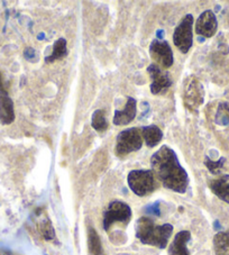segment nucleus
<instances>
[{"label":"nucleus","instance_id":"nucleus-1","mask_svg":"<svg viewBox=\"0 0 229 255\" xmlns=\"http://www.w3.org/2000/svg\"><path fill=\"white\" fill-rule=\"evenodd\" d=\"M153 173L165 188L179 193H184L189 186L187 171L180 164L177 153L163 145L151 157Z\"/></svg>","mask_w":229,"mask_h":255},{"label":"nucleus","instance_id":"nucleus-2","mask_svg":"<svg viewBox=\"0 0 229 255\" xmlns=\"http://www.w3.org/2000/svg\"><path fill=\"white\" fill-rule=\"evenodd\" d=\"M173 232L171 224L158 226L153 219L140 217L136 223V236L143 244L156 246L158 249H165Z\"/></svg>","mask_w":229,"mask_h":255},{"label":"nucleus","instance_id":"nucleus-3","mask_svg":"<svg viewBox=\"0 0 229 255\" xmlns=\"http://www.w3.org/2000/svg\"><path fill=\"white\" fill-rule=\"evenodd\" d=\"M142 129L137 127H131L121 130L117 136L114 153L117 156L124 157L133 152H137L143 146Z\"/></svg>","mask_w":229,"mask_h":255},{"label":"nucleus","instance_id":"nucleus-4","mask_svg":"<svg viewBox=\"0 0 229 255\" xmlns=\"http://www.w3.org/2000/svg\"><path fill=\"white\" fill-rule=\"evenodd\" d=\"M128 186L135 195L145 197L157 187L156 177L152 170H133L128 174Z\"/></svg>","mask_w":229,"mask_h":255},{"label":"nucleus","instance_id":"nucleus-5","mask_svg":"<svg viewBox=\"0 0 229 255\" xmlns=\"http://www.w3.org/2000/svg\"><path fill=\"white\" fill-rule=\"evenodd\" d=\"M193 16L188 14L184 16L177 26L173 34V43L182 53H188L193 44Z\"/></svg>","mask_w":229,"mask_h":255},{"label":"nucleus","instance_id":"nucleus-6","mask_svg":"<svg viewBox=\"0 0 229 255\" xmlns=\"http://www.w3.org/2000/svg\"><path fill=\"white\" fill-rule=\"evenodd\" d=\"M131 218V209L125 202L114 200L110 202L104 214V228L108 231L114 223L127 224Z\"/></svg>","mask_w":229,"mask_h":255},{"label":"nucleus","instance_id":"nucleus-7","mask_svg":"<svg viewBox=\"0 0 229 255\" xmlns=\"http://www.w3.org/2000/svg\"><path fill=\"white\" fill-rule=\"evenodd\" d=\"M205 100V90L201 83L196 78H192L191 80L186 85L183 89V101L186 106L190 112H198V109L204 104Z\"/></svg>","mask_w":229,"mask_h":255},{"label":"nucleus","instance_id":"nucleus-8","mask_svg":"<svg viewBox=\"0 0 229 255\" xmlns=\"http://www.w3.org/2000/svg\"><path fill=\"white\" fill-rule=\"evenodd\" d=\"M149 55L164 69H169L173 64V52L164 39H154L149 45Z\"/></svg>","mask_w":229,"mask_h":255},{"label":"nucleus","instance_id":"nucleus-9","mask_svg":"<svg viewBox=\"0 0 229 255\" xmlns=\"http://www.w3.org/2000/svg\"><path fill=\"white\" fill-rule=\"evenodd\" d=\"M147 72L152 78L151 92L153 95H158L164 92L172 86V79L169 72L163 71L157 64L153 63L148 65Z\"/></svg>","mask_w":229,"mask_h":255},{"label":"nucleus","instance_id":"nucleus-10","mask_svg":"<svg viewBox=\"0 0 229 255\" xmlns=\"http://www.w3.org/2000/svg\"><path fill=\"white\" fill-rule=\"evenodd\" d=\"M218 20L213 10H205L196 21V33L205 38L213 37L217 32Z\"/></svg>","mask_w":229,"mask_h":255},{"label":"nucleus","instance_id":"nucleus-11","mask_svg":"<svg viewBox=\"0 0 229 255\" xmlns=\"http://www.w3.org/2000/svg\"><path fill=\"white\" fill-rule=\"evenodd\" d=\"M14 121V101L8 95L6 88H0V123L2 125H9Z\"/></svg>","mask_w":229,"mask_h":255},{"label":"nucleus","instance_id":"nucleus-12","mask_svg":"<svg viewBox=\"0 0 229 255\" xmlns=\"http://www.w3.org/2000/svg\"><path fill=\"white\" fill-rule=\"evenodd\" d=\"M137 113V103L133 97H127V103L125 105V109L122 111H114V124L117 126L127 125L133 122Z\"/></svg>","mask_w":229,"mask_h":255},{"label":"nucleus","instance_id":"nucleus-13","mask_svg":"<svg viewBox=\"0 0 229 255\" xmlns=\"http://www.w3.org/2000/svg\"><path fill=\"white\" fill-rule=\"evenodd\" d=\"M191 240V234L188 231H181L175 235L169 248V255H190L187 248L188 242Z\"/></svg>","mask_w":229,"mask_h":255},{"label":"nucleus","instance_id":"nucleus-14","mask_svg":"<svg viewBox=\"0 0 229 255\" xmlns=\"http://www.w3.org/2000/svg\"><path fill=\"white\" fill-rule=\"evenodd\" d=\"M209 187L220 200L229 204V174H223L211 180Z\"/></svg>","mask_w":229,"mask_h":255},{"label":"nucleus","instance_id":"nucleus-15","mask_svg":"<svg viewBox=\"0 0 229 255\" xmlns=\"http://www.w3.org/2000/svg\"><path fill=\"white\" fill-rule=\"evenodd\" d=\"M142 129V136L147 147H155L163 138V131L156 125L145 126Z\"/></svg>","mask_w":229,"mask_h":255},{"label":"nucleus","instance_id":"nucleus-16","mask_svg":"<svg viewBox=\"0 0 229 255\" xmlns=\"http://www.w3.org/2000/svg\"><path fill=\"white\" fill-rule=\"evenodd\" d=\"M67 55H68L67 41H65V38H59L56 39L54 45H53L52 53L45 58V62L46 63L55 62L57 60H62Z\"/></svg>","mask_w":229,"mask_h":255},{"label":"nucleus","instance_id":"nucleus-17","mask_svg":"<svg viewBox=\"0 0 229 255\" xmlns=\"http://www.w3.org/2000/svg\"><path fill=\"white\" fill-rule=\"evenodd\" d=\"M216 255H229V232H219L214 237Z\"/></svg>","mask_w":229,"mask_h":255},{"label":"nucleus","instance_id":"nucleus-18","mask_svg":"<svg viewBox=\"0 0 229 255\" xmlns=\"http://www.w3.org/2000/svg\"><path fill=\"white\" fill-rule=\"evenodd\" d=\"M88 246L92 255H105L98 233L90 227L88 232Z\"/></svg>","mask_w":229,"mask_h":255},{"label":"nucleus","instance_id":"nucleus-19","mask_svg":"<svg viewBox=\"0 0 229 255\" xmlns=\"http://www.w3.org/2000/svg\"><path fill=\"white\" fill-rule=\"evenodd\" d=\"M215 123L219 126H229V103L223 101L217 107L215 115Z\"/></svg>","mask_w":229,"mask_h":255},{"label":"nucleus","instance_id":"nucleus-20","mask_svg":"<svg viewBox=\"0 0 229 255\" xmlns=\"http://www.w3.org/2000/svg\"><path fill=\"white\" fill-rule=\"evenodd\" d=\"M91 125L97 131H105L108 128V121L105 116V112L98 109L94 113L91 120Z\"/></svg>","mask_w":229,"mask_h":255},{"label":"nucleus","instance_id":"nucleus-21","mask_svg":"<svg viewBox=\"0 0 229 255\" xmlns=\"http://www.w3.org/2000/svg\"><path fill=\"white\" fill-rule=\"evenodd\" d=\"M39 232L42 233V235L46 241H54L55 240V233L53 230V226L50 222V219H43L41 223L38 224Z\"/></svg>","mask_w":229,"mask_h":255},{"label":"nucleus","instance_id":"nucleus-22","mask_svg":"<svg viewBox=\"0 0 229 255\" xmlns=\"http://www.w3.org/2000/svg\"><path fill=\"white\" fill-rule=\"evenodd\" d=\"M225 162H226V159H225V157H220L218 161H213L211 159H209V157H206L205 159L206 166L213 174H219L222 172V170L224 169Z\"/></svg>","mask_w":229,"mask_h":255},{"label":"nucleus","instance_id":"nucleus-23","mask_svg":"<svg viewBox=\"0 0 229 255\" xmlns=\"http://www.w3.org/2000/svg\"><path fill=\"white\" fill-rule=\"evenodd\" d=\"M24 55L28 61H33V59L35 58V50H33V48H30V47L26 48L24 52Z\"/></svg>","mask_w":229,"mask_h":255},{"label":"nucleus","instance_id":"nucleus-24","mask_svg":"<svg viewBox=\"0 0 229 255\" xmlns=\"http://www.w3.org/2000/svg\"><path fill=\"white\" fill-rule=\"evenodd\" d=\"M149 212H151L152 214H155V215H160V209L157 208V204H155L154 206H152V207H149Z\"/></svg>","mask_w":229,"mask_h":255},{"label":"nucleus","instance_id":"nucleus-25","mask_svg":"<svg viewBox=\"0 0 229 255\" xmlns=\"http://www.w3.org/2000/svg\"><path fill=\"white\" fill-rule=\"evenodd\" d=\"M0 88H6V89H7L6 83H5V81H3V78H2L1 72H0Z\"/></svg>","mask_w":229,"mask_h":255}]
</instances>
